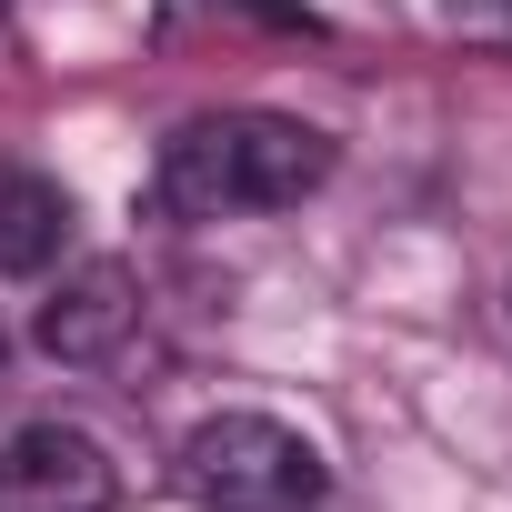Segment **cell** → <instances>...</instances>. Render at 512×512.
Returning <instances> with one entry per match:
<instances>
[{
	"instance_id": "cell-1",
	"label": "cell",
	"mask_w": 512,
	"mask_h": 512,
	"mask_svg": "<svg viewBox=\"0 0 512 512\" xmlns=\"http://www.w3.org/2000/svg\"><path fill=\"white\" fill-rule=\"evenodd\" d=\"M332 141L292 111H201L161 141V211L181 221H241V211H292L302 191H322Z\"/></svg>"
},
{
	"instance_id": "cell-2",
	"label": "cell",
	"mask_w": 512,
	"mask_h": 512,
	"mask_svg": "<svg viewBox=\"0 0 512 512\" xmlns=\"http://www.w3.org/2000/svg\"><path fill=\"white\" fill-rule=\"evenodd\" d=\"M181 492L201 512H332V462L272 412H211L181 442Z\"/></svg>"
},
{
	"instance_id": "cell-3",
	"label": "cell",
	"mask_w": 512,
	"mask_h": 512,
	"mask_svg": "<svg viewBox=\"0 0 512 512\" xmlns=\"http://www.w3.org/2000/svg\"><path fill=\"white\" fill-rule=\"evenodd\" d=\"M111 502H121V472L91 432L31 422L0 442V512H111Z\"/></svg>"
},
{
	"instance_id": "cell-4",
	"label": "cell",
	"mask_w": 512,
	"mask_h": 512,
	"mask_svg": "<svg viewBox=\"0 0 512 512\" xmlns=\"http://www.w3.org/2000/svg\"><path fill=\"white\" fill-rule=\"evenodd\" d=\"M131 332H141V282H131L121 262H81V272L41 302V322H31V342H41L51 362H111Z\"/></svg>"
},
{
	"instance_id": "cell-5",
	"label": "cell",
	"mask_w": 512,
	"mask_h": 512,
	"mask_svg": "<svg viewBox=\"0 0 512 512\" xmlns=\"http://www.w3.org/2000/svg\"><path fill=\"white\" fill-rule=\"evenodd\" d=\"M61 241H71V191L41 171H11L0 181V272H41Z\"/></svg>"
},
{
	"instance_id": "cell-6",
	"label": "cell",
	"mask_w": 512,
	"mask_h": 512,
	"mask_svg": "<svg viewBox=\"0 0 512 512\" xmlns=\"http://www.w3.org/2000/svg\"><path fill=\"white\" fill-rule=\"evenodd\" d=\"M442 21L472 41H512V0H442Z\"/></svg>"
},
{
	"instance_id": "cell-7",
	"label": "cell",
	"mask_w": 512,
	"mask_h": 512,
	"mask_svg": "<svg viewBox=\"0 0 512 512\" xmlns=\"http://www.w3.org/2000/svg\"><path fill=\"white\" fill-rule=\"evenodd\" d=\"M251 11H262V21H282V31H312V11H302V0H251Z\"/></svg>"
},
{
	"instance_id": "cell-8",
	"label": "cell",
	"mask_w": 512,
	"mask_h": 512,
	"mask_svg": "<svg viewBox=\"0 0 512 512\" xmlns=\"http://www.w3.org/2000/svg\"><path fill=\"white\" fill-rule=\"evenodd\" d=\"M0 11H11V0H0Z\"/></svg>"
}]
</instances>
